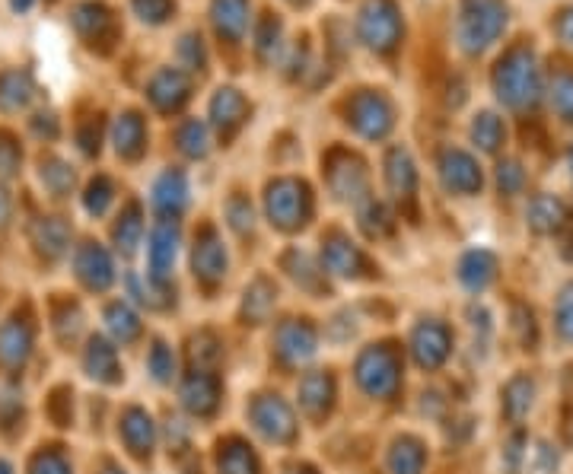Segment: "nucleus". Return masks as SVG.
<instances>
[{
	"label": "nucleus",
	"instance_id": "f257e3e1",
	"mask_svg": "<svg viewBox=\"0 0 573 474\" xmlns=\"http://www.w3.org/2000/svg\"><path fill=\"white\" fill-rule=\"evenodd\" d=\"M503 10L497 0H472L462 16V45L465 48H484L500 32Z\"/></svg>",
	"mask_w": 573,
	"mask_h": 474
},
{
	"label": "nucleus",
	"instance_id": "f03ea898",
	"mask_svg": "<svg viewBox=\"0 0 573 474\" xmlns=\"http://www.w3.org/2000/svg\"><path fill=\"white\" fill-rule=\"evenodd\" d=\"M357 376L360 385L367 389L370 395H392L395 385H398V373H395V357L389 350H367L357 363Z\"/></svg>",
	"mask_w": 573,
	"mask_h": 474
},
{
	"label": "nucleus",
	"instance_id": "7ed1b4c3",
	"mask_svg": "<svg viewBox=\"0 0 573 474\" xmlns=\"http://www.w3.org/2000/svg\"><path fill=\"white\" fill-rule=\"evenodd\" d=\"M535 90H538V83H535V70L532 64H523V67H503V74H500V96L507 99L510 105H526L535 99Z\"/></svg>",
	"mask_w": 573,
	"mask_h": 474
},
{
	"label": "nucleus",
	"instance_id": "20e7f679",
	"mask_svg": "<svg viewBox=\"0 0 573 474\" xmlns=\"http://www.w3.org/2000/svg\"><path fill=\"white\" fill-rule=\"evenodd\" d=\"M176 242H179V233L172 230V226H156L153 236H150V268H153V277L163 280L166 271L172 268V261H176Z\"/></svg>",
	"mask_w": 573,
	"mask_h": 474
},
{
	"label": "nucleus",
	"instance_id": "39448f33",
	"mask_svg": "<svg viewBox=\"0 0 573 474\" xmlns=\"http://www.w3.org/2000/svg\"><path fill=\"white\" fill-rule=\"evenodd\" d=\"M414 354L421 366H437L446 357V328L437 322H427L414 335Z\"/></svg>",
	"mask_w": 573,
	"mask_h": 474
},
{
	"label": "nucleus",
	"instance_id": "423d86ee",
	"mask_svg": "<svg viewBox=\"0 0 573 474\" xmlns=\"http://www.w3.org/2000/svg\"><path fill=\"white\" fill-rule=\"evenodd\" d=\"M29 328L20 325V322H7L0 328V360L7 366H20L26 357H29Z\"/></svg>",
	"mask_w": 573,
	"mask_h": 474
},
{
	"label": "nucleus",
	"instance_id": "0eeeda50",
	"mask_svg": "<svg viewBox=\"0 0 573 474\" xmlns=\"http://www.w3.org/2000/svg\"><path fill=\"white\" fill-rule=\"evenodd\" d=\"M567 220V210L558 198H535L529 207V226L535 233H554L561 230V223Z\"/></svg>",
	"mask_w": 573,
	"mask_h": 474
},
{
	"label": "nucleus",
	"instance_id": "6e6552de",
	"mask_svg": "<svg viewBox=\"0 0 573 474\" xmlns=\"http://www.w3.org/2000/svg\"><path fill=\"white\" fill-rule=\"evenodd\" d=\"M255 420L268 436H274V440H287L293 433V420L281 401H262V405L255 408Z\"/></svg>",
	"mask_w": 573,
	"mask_h": 474
},
{
	"label": "nucleus",
	"instance_id": "1a4fd4ad",
	"mask_svg": "<svg viewBox=\"0 0 573 474\" xmlns=\"http://www.w3.org/2000/svg\"><path fill=\"white\" fill-rule=\"evenodd\" d=\"M494 271H497V265L488 252H472V255H465L459 274H462L468 290H484L494 280Z\"/></svg>",
	"mask_w": 573,
	"mask_h": 474
},
{
	"label": "nucleus",
	"instance_id": "9d476101",
	"mask_svg": "<svg viewBox=\"0 0 573 474\" xmlns=\"http://www.w3.org/2000/svg\"><path fill=\"white\" fill-rule=\"evenodd\" d=\"M214 401H217V382L211 376L198 373L195 379L185 385V405L191 411H198V414L214 411Z\"/></svg>",
	"mask_w": 573,
	"mask_h": 474
},
{
	"label": "nucleus",
	"instance_id": "9b49d317",
	"mask_svg": "<svg viewBox=\"0 0 573 474\" xmlns=\"http://www.w3.org/2000/svg\"><path fill=\"white\" fill-rule=\"evenodd\" d=\"M80 277L86 280L90 287H96V290H102L112 280V265H109V258L102 255L99 249H86L83 255H80Z\"/></svg>",
	"mask_w": 573,
	"mask_h": 474
},
{
	"label": "nucleus",
	"instance_id": "f8f14e48",
	"mask_svg": "<svg viewBox=\"0 0 573 474\" xmlns=\"http://www.w3.org/2000/svg\"><path fill=\"white\" fill-rule=\"evenodd\" d=\"M185 195H188V188H185V179H182V175H163V179H160V185H156V207H160V210H166V214H169V210H172V214H179V210L185 207Z\"/></svg>",
	"mask_w": 573,
	"mask_h": 474
},
{
	"label": "nucleus",
	"instance_id": "ddd939ff",
	"mask_svg": "<svg viewBox=\"0 0 573 474\" xmlns=\"http://www.w3.org/2000/svg\"><path fill=\"white\" fill-rule=\"evenodd\" d=\"M532 395H535V385L529 376H516L510 385H507V398H503V405H507V414L513 420H523L532 408Z\"/></svg>",
	"mask_w": 573,
	"mask_h": 474
},
{
	"label": "nucleus",
	"instance_id": "4468645a",
	"mask_svg": "<svg viewBox=\"0 0 573 474\" xmlns=\"http://www.w3.org/2000/svg\"><path fill=\"white\" fill-rule=\"evenodd\" d=\"M121 430H125V440H128L131 452H137V455L150 452L153 430H150V417H147V414H141V411H128L125 427H121Z\"/></svg>",
	"mask_w": 573,
	"mask_h": 474
},
{
	"label": "nucleus",
	"instance_id": "2eb2a0df",
	"mask_svg": "<svg viewBox=\"0 0 573 474\" xmlns=\"http://www.w3.org/2000/svg\"><path fill=\"white\" fill-rule=\"evenodd\" d=\"M86 366H90V373L99 376V379H106V382H115L118 376V363H115V350L109 344H102V341H93L90 344V354H86Z\"/></svg>",
	"mask_w": 573,
	"mask_h": 474
},
{
	"label": "nucleus",
	"instance_id": "dca6fc26",
	"mask_svg": "<svg viewBox=\"0 0 573 474\" xmlns=\"http://www.w3.org/2000/svg\"><path fill=\"white\" fill-rule=\"evenodd\" d=\"M453 163H456V172L446 169V185L456 191H475L481 185V172L475 169V163L465 160L462 153H453Z\"/></svg>",
	"mask_w": 573,
	"mask_h": 474
},
{
	"label": "nucleus",
	"instance_id": "f3484780",
	"mask_svg": "<svg viewBox=\"0 0 573 474\" xmlns=\"http://www.w3.org/2000/svg\"><path fill=\"white\" fill-rule=\"evenodd\" d=\"M281 350L293 354V360H303L312 354V331L306 325H287L281 331Z\"/></svg>",
	"mask_w": 573,
	"mask_h": 474
},
{
	"label": "nucleus",
	"instance_id": "a211bd4d",
	"mask_svg": "<svg viewBox=\"0 0 573 474\" xmlns=\"http://www.w3.org/2000/svg\"><path fill=\"white\" fill-rule=\"evenodd\" d=\"M195 268L201 277H220L223 268H227V258H223L220 245L217 242H207V245H198L195 252Z\"/></svg>",
	"mask_w": 573,
	"mask_h": 474
},
{
	"label": "nucleus",
	"instance_id": "6ab92c4d",
	"mask_svg": "<svg viewBox=\"0 0 573 474\" xmlns=\"http://www.w3.org/2000/svg\"><path fill=\"white\" fill-rule=\"evenodd\" d=\"M109 328L115 331L121 341H131V338H137V331H141V325H137V319L131 315V309L121 306V303H115V306L109 309Z\"/></svg>",
	"mask_w": 573,
	"mask_h": 474
},
{
	"label": "nucleus",
	"instance_id": "aec40b11",
	"mask_svg": "<svg viewBox=\"0 0 573 474\" xmlns=\"http://www.w3.org/2000/svg\"><path fill=\"white\" fill-rule=\"evenodd\" d=\"M421 449L418 446H411V443H405V446H398L395 452H392V468L398 471V474H418L421 471Z\"/></svg>",
	"mask_w": 573,
	"mask_h": 474
},
{
	"label": "nucleus",
	"instance_id": "412c9836",
	"mask_svg": "<svg viewBox=\"0 0 573 474\" xmlns=\"http://www.w3.org/2000/svg\"><path fill=\"white\" fill-rule=\"evenodd\" d=\"M220 471L223 474H255V459L246 449H230L227 455H220Z\"/></svg>",
	"mask_w": 573,
	"mask_h": 474
},
{
	"label": "nucleus",
	"instance_id": "4be33fe9",
	"mask_svg": "<svg viewBox=\"0 0 573 474\" xmlns=\"http://www.w3.org/2000/svg\"><path fill=\"white\" fill-rule=\"evenodd\" d=\"M558 331L573 341V284H567L558 296Z\"/></svg>",
	"mask_w": 573,
	"mask_h": 474
},
{
	"label": "nucleus",
	"instance_id": "5701e85b",
	"mask_svg": "<svg viewBox=\"0 0 573 474\" xmlns=\"http://www.w3.org/2000/svg\"><path fill=\"white\" fill-rule=\"evenodd\" d=\"M503 128L494 121V115H481V121L475 125V137L481 140V147L484 150H494L497 147V140H500Z\"/></svg>",
	"mask_w": 573,
	"mask_h": 474
},
{
	"label": "nucleus",
	"instance_id": "b1692460",
	"mask_svg": "<svg viewBox=\"0 0 573 474\" xmlns=\"http://www.w3.org/2000/svg\"><path fill=\"white\" fill-rule=\"evenodd\" d=\"M150 370H153V376L160 379V382H166L172 376V354L166 350V344H156L150 350Z\"/></svg>",
	"mask_w": 573,
	"mask_h": 474
},
{
	"label": "nucleus",
	"instance_id": "393cba45",
	"mask_svg": "<svg viewBox=\"0 0 573 474\" xmlns=\"http://www.w3.org/2000/svg\"><path fill=\"white\" fill-rule=\"evenodd\" d=\"M32 474H71V468H67V462L61 459V455L48 452V455H39V459H36Z\"/></svg>",
	"mask_w": 573,
	"mask_h": 474
},
{
	"label": "nucleus",
	"instance_id": "a878e982",
	"mask_svg": "<svg viewBox=\"0 0 573 474\" xmlns=\"http://www.w3.org/2000/svg\"><path fill=\"white\" fill-rule=\"evenodd\" d=\"M554 105L567 121H573V80H561L558 93H554Z\"/></svg>",
	"mask_w": 573,
	"mask_h": 474
},
{
	"label": "nucleus",
	"instance_id": "bb28decb",
	"mask_svg": "<svg viewBox=\"0 0 573 474\" xmlns=\"http://www.w3.org/2000/svg\"><path fill=\"white\" fill-rule=\"evenodd\" d=\"M500 185L507 188V191H516L519 185H523V172H519V166H516V163L500 166Z\"/></svg>",
	"mask_w": 573,
	"mask_h": 474
},
{
	"label": "nucleus",
	"instance_id": "cd10ccee",
	"mask_svg": "<svg viewBox=\"0 0 573 474\" xmlns=\"http://www.w3.org/2000/svg\"><path fill=\"white\" fill-rule=\"evenodd\" d=\"M0 474H10V465H7V462H0Z\"/></svg>",
	"mask_w": 573,
	"mask_h": 474
}]
</instances>
